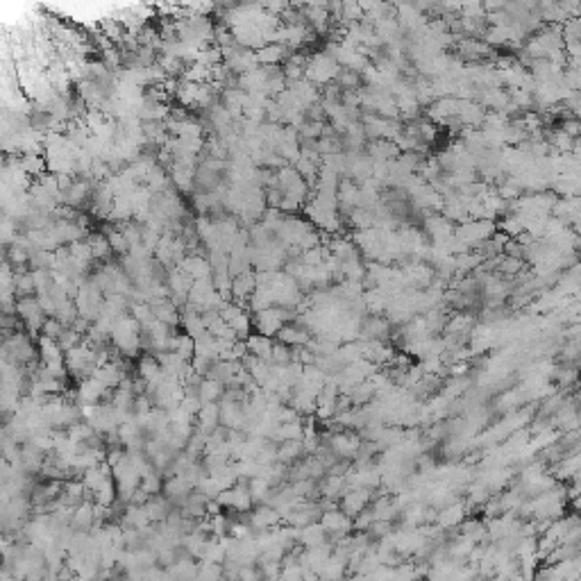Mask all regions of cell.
I'll return each mask as SVG.
<instances>
[{
  "label": "cell",
  "mask_w": 581,
  "mask_h": 581,
  "mask_svg": "<svg viewBox=\"0 0 581 581\" xmlns=\"http://www.w3.org/2000/svg\"><path fill=\"white\" fill-rule=\"evenodd\" d=\"M341 71V64L329 55V53H316L307 57V66H305V80H309L311 84H329L334 82V77Z\"/></svg>",
  "instance_id": "6da1fadb"
},
{
  "label": "cell",
  "mask_w": 581,
  "mask_h": 581,
  "mask_svg": "<svg viewBox=\"0 0 581 581\" xmlns=\"http://www.w3.org/2000/svg\"><path fill=\"white\" fill-rule=\"evenodd\" d=\"M318 523L325 527L327 539L332 541V543L341 541L343 536H348L352 532V518L345 514V511L338 509V504L323 509V514H320Z\"/></svg>",
  "instance_id": "7a4b0ae2"
},
{
  "label": "cell",
  "mask_w": 581,
  "mask_h": 581,
  "mask_svg": "<svg viewBox=\"0 0 581 581\" xmlns=\"http://www.w3.org/2000/svg\"><path fill=\"white\" fill-rule=\"evenodd\" d=\"M327 440L325 443L329 445V449L338 456V459H348L352 461L354 454H357V449L361 445V436L357 429H334L332 433H327Z\"/></svg>",
  "instance_id": "3957f363"
},
{
  "label": "cell",
  "mask_w": 581,
  "mask_h": 581,
  "mask_svg": "<svg viewBox=\"0 0 581 581\" xmlns=\"http://www.w3.org/2000/svg\"><path fill=\"white\" fill-rule=\"evenodd\" d=\"M14 309H16V314L21 316L23 323L28 325L30 329H34V332H37V329H41L43 323H46V311L41 309V305H39L37 298L25 296V298H21L19 302H16Z\"/></svg>",
  "instance_id": "277c9868"
},
{
  "label": "cell",
  "mask_w": 581,
  "mask_h": 581,
  "mask_svg": "<svg viewBox=\"0 0 581 581\" xmlns=\"http://www.w3.org/2000/svg\"><path fill=\"white\" fill-rule=\"evenodd\" d=\"M372 502V493L370 488H348L341 495V500H338V509L345 511L350 518H354L359 514V511H363L368 504Z\"/></svg>",
  "instance_id": "5b68a950"
},
{
  "label": "cell",
  "mask_w": 581,
  "mask_h": 581,
  "mask_svg": "<svg viewBox=\"0 0 581 581\" xmlns=\"http://www.w3.org/2000/svg\"><path fill=\"white\" fill-rule=\"evenodd\" d=\"M388 334H391V320L381 318V314H370L366 320H361L359 338H363V341H372V338L386 341Z\"/></svg>",
  "instance_id": "8992f818"
},
{
  "label": "cell",
  "mask_w": 581,
  "mask_h": 581,
  "mask_svg": "<svg viewBox=\"0 0 581 581\" xmlns=\"http://www.w3.org/2000/svg\"><path fill=\"white\" fill-rule=\"evenodd\" d=\"M248 523L255 532H262V529H273L277 525H282V516H280V511L277 509H273L271 504L262 502L257 509L248 511Z\"/></svg>",
  "instance_id": "52a82bcc"
},
{
  "label": "cell",
  "mask_w": 581,
  "mask_h": 581,
  "mask_svg": "<svg viewBox=\"0 0 581 581\" xmlns=\"http://www.w3.org/2000/svg\"><path fill=\"white\" fill-rule=\"evenodd\" d=\"M111 395V391L107 386H102L98 379L93 375L91 377H84L80 381V386H77V400L80 404H98V402H105V397Z\"/></svg>",
  "instance_id": "ba28073f"
},
{
  "label": "cell",
  "mask_w": 581,
  "mask_h": 581,
  "mask_svg": "<svg viewBox=\"0 0 581 581\" xmlns=\"http://www.w3.org/2000/svg\"><path fill=\"white\" fill-rule=\"evenodd\" d=\"M465 514H468V504L465 502H449V504H445L443 509L436 514V520H433V525H438L443 532H447V529H452V527H459L465 520Z\"/></svg>",
  "instance_id": "9c48e42d"
},
{
  "label": "cell",
  "mask_w": 581,
  "mask_h": 581,
  "mask_svg": "<svg viewBox=\"0 0 581 581\" xmlns=\"http://www.w3.org/2000/svg\"><path fill=\"white\" fill-rule=\"evenodd\" d=\"M5 354L10 357L14 363H23V361H30L34 357V348L30 343V338L25 334H14L5 341Z\"/></svg>",
  "instance_id": "30bf717a"
},
{
  "label": "cell",
  "mask_w": 581,
  "mask_h": 581,
  "mask_svg": "<svg viewBox=\"0 0 581 581\" xmlns=\"http://www.w3.org/2000/svg\"><path fill=\"white\" fill-rule=\"evenodd\" d=\"M393 354H395V350L386 341H377V338L363 341V359H368L370 363H375V366H386V363L393 359Z\"/></svg>",
  "instance_id": "8fae6325"
},
{
  "label": "cell",
  "mask_w": 581,
  "mask_h": 581,
  "mask_svg": "<svg viewBox=\"0 0 581 581\" xmlns=\"http://www.w3.org/2000/svg\"><path fill=\"white\" fill-rule=\"evenodd\" d=\"M275 336H277V341H282L286 345H307L309 338L314 334H311L305 325H300L298 320H293V323H284Z\"/></svg>",
  "instance_id": "7c38bea8"
},
{
  "label": "cell",
  "mask_w": 581,
  "mask_h": 581,
  "mask_svg": "<svg viewBox=\"0 0 581 581\" xmlns=\"http://www.w3.org/2000/svg\"><path fill=\"white\" fill-rule=\"evenodd\" d=\"M327 532H325V527L318 523H309L305 527H298V543L302 545V548H316V545H323L327 543Z\"/></svg>",
  "instance_id": "4fadbf2b"
},
{
  "label": "cell",
  "mask_w": 581,
  "mask_h": 581,
  "mask_svg": "<svg viewBox=\"0 0 581 581\" xmlns=\"http://www.w3.org/2000/svg\"><path fill=\"white\" fill-rule=\"evenodd\" d=\"M152 314L154 318L159 320V323L164 325H170V327H177L180 325V320H182V314H180V307H175L168 298H164V300H157V302H152Z\"/></svg>",
  "instance_id": "5bb4252c"
},
{
  "label": "cell",
  "mask_w": 581,
  "mask_h": 581,
  "mask_svg": "<svg viewBox=\"0 0 581 581\" xmlns=\"http://www.w3.org/2000/svg\"><path fill=\"white\" fill-rule=\"evenodd\" d=\"M173 502L168 498H159V493L157 495H150L148 500H145V504H143V511H145V516L150 518V523H164L166 520V516L170 514V507Z\"/></svg>",
  "instance_id": "9a60e30c"
},
{
  "label": "cell",
  "mask_w": 581,
  "mask_h": 581,
  "mask_svg": "<svg viewBox=\"0 0 581 581\" xmlns=\"http://www.w3.org/2000/svg\"><path fill=\"white\" fill-rule=\"evenodd\" d=\"M196 418H198V429H202L207 433L214 431L221 424L218 402H202L200 409H198V413H196Z\"/></svg>",
  "instance_id": "2e32d148"
},
{
  "label": "cell",
  "mask_w": 581,
  "mask_h": 581,
  "mask_svg": "<svg viewBox=\"0 0 581 581\" xmlns=\"http://www.w3.org/2000/svg\"><path fill=\"white\" fill-rule=\"evenodd\" d=\"M300 456H305V447H302L300 438L280 440V445H277V461H282L284 465H291Z\"/></svg>",
  "instance_id": "e0dca14e"
},
{
  "label": "cell",
  "mask_w": 581,
  "mask_h": 581,
  "mask_svg": "<svg viewBox=\"0 0 581 581\" xmlns=\"http://www.w3.org/2000/svg\"><path fill=\"white\" fill-rule=\"evenodd\" d=\"M246 345H248V352L255 354L259 359H266L271 361V350H273V336H264V334H253L246 338Z\"/></svg>",
  "instance_id": "ac0fdd59"
},
{
  "label": "cell",
  "mask_w": 581,
  "mask_h": 581,
  "mask_svg": "<svg viewBox=\"0 0 581 581\" xmlns=\"http://www.w3.org/2000/svg\"><path fill=\"white\" fill-rule=\"evenodd\" d=\"M302 433H305V422H302V415L291 422H280L277 424V429L273 433V440H291V438H302Z\"/></svg>",
  "instance_id": "d6986e66"
},
{
  "label": "cell",
  "mask_w": 581,
  "mask_h": 581,
  "mask_svg": "<svg viewBox=\"0 0 581 581\" xmlns=\"http://www.w3.org/2000/svg\"><path fill=\"white\" fill-rule=\"evenodd\" d=\"M223 391H225V384H221L218 379L202 377L200 388H198V397H200V402H218Z\"/></svg>",
  "instance_id": "ffe728a7"
},
{
  "label": "cell",
  "mask_w": 581,
  "mask_h": 581,
  "mask_svg": "<svg viewBox=\"0 0 581 581\" xmlns=\"http://www.w3.org/2000/svg\"><path fill=\"white\" fill-rule=\"evenodd\" d=\"M248 491H250V498H253V502H257V504H262V502H268V498H271V491L273 486L268 484V479H264V477H250L248 479Z\"/></svg>",
  "instance_id": "44dd1931"
},
{
  "label": "cell",
  "mask_w": 581,
  "mask_h": 581,
  "mask_svg": "<svg viewBox=\"0 0 581 581\" xmlns=\"http://www.w3.org/2000/svg\"><path fill=\"white\" fill-rule=\"evenodd\" d=\"M93 504H100V507H111L116 502V486H114V481H111V477H107L105 481L100 484L98 488H95L93 493Z\"/></svg>",
  "instance_id": "7402d4cb"
},
{
  "label": "cell",
  "mask_w": 581,
  "mask_h": 581,
  "mask_svg": "<svg viewBox=\"0 0 581 581\" xmlns=\"http://www.w3.org/2000/svg\"><path fill=\"white\" fill-rule=\"evenodd\" d=\"M170 350L180 354L182 359H186L191 361L193 359V354H196V343H193V336H189L186 332L184 334H175V338H173V345H170Z\"/></svg>",
  "instance_id": "603a6c76"
},
{
  "label": "cell",
  "mask_w": 581,
  "mask_h": 581,
  "mask_svg": "<svg viewBox=\"0 0 581 581\" xmlns=\"http://www.w3.org/2000/svg\"><path fill=\"white\" fill-rule=\"evenodd\" d=\"M159 370H161V363L159 359L154 357V354H145V357H141V361H138V366H136V375L138 377H143L145 381H150L159 375Z\"/></svg>",
  "instance_id": "cb8c5ba5"
},
{
  "label": "cell",
  "mask_w": 581,
  "mask_h": 581,
  "mask_svg": "<svg viewBox=\"0 0 581 581\" xmlns=\"http://www.w3.org/2000/svg\"><path fill=\"white\" fill-rule=\"evenodd\" d=\"M293 361V345H286L282 341H273V350H271V363H277V366H286V363Z\"/></svg>",
  "instance_id": "d4e9b609"
},
{
  "label": "cell",
  "mask_w": 581,
  "mask_h": 581,
  "mask_svg": "<svg viewBox=\"0 0 581 581\" xmlns=\"http://www.w3.org/2000/svg\"><path fill=\"white\" fill-rule=\"evenodd\" d=\"M138 486H141L148 495H157V493L164 488L161 484V472L159 470H150L148 475L141 477V481H138Z\"/></svg>",
  "instance_id": "484cf974"
},
{
  "label": "cell",
  "mask_w": 581,
  "mask_h": 581,
  "mask_svg": "<svg viewBox=\"0 0 581 581\" xmlns=\"http://www.w3.org/2000/svg\"><path fill=\"white\" fill-rule=\"evenodd\" d=\"M196 577L200 579H218L223 577V566L221 563H214V561H202L200 566L196 570Z\"/></svg>",
  "instance_id": "4316f807"
}]
</instances>
